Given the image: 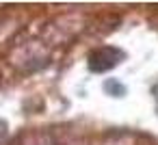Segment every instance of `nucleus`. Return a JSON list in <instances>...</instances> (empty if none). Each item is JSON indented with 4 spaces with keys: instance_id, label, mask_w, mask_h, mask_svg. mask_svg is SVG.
Segmentation results:
<instances>
[{
    "instance_id": "f257e3e1",
    "label": "nucleus",
    "mask_w": 158,
    "mask_h": 145,
    "mask_svg": "<svg viewBox=\"0 0 158 145\" xmlns=\"http://www.w3.org/2000/svg\"><path fill=\"white\" fill-rule=\"evenodd\" d=\"M123 50L119 48H113V46H102L98 50H93L89 54V69L95 72V74H102V72H108L113 69L117 63L123 61Z\"/></svg>"
},
{
    "instance_id": "f03ea898",
    "label": "nucleus",
    "mask_w": 158,
    "mask_h": 145,
    "mask_svg": "<svg viewBox=\"0 0 158 145\" xmlns=\"http://www.w3.org/2000/svg\"><path fill=\"white\" fill-rule=\"evenodd\" d=\"M104 89H106V91H115V95H123V93H126V89H123L121 85H117L115 80H108V82L104 85Z\"/></svg>"
}]
</instances>
